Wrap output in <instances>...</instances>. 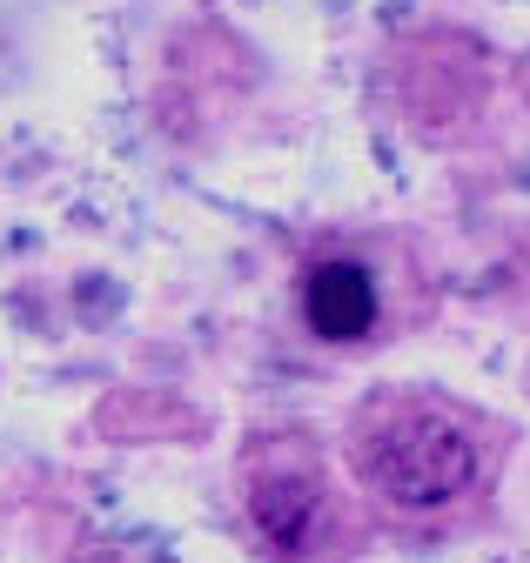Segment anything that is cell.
Here are the masks:
<instances>
[{
    "mask_svg": "<svg viewBox=\"0 0 530 563\" xmlns=\"http://www.w3.org/2000/svg\"><path fill=\"white\" fill-rule=\"evenodd\" d=\"M356 470L396 510H437L477 476V443L443 402H383L356 430Z\"/></svg>",
    "mask_w": 530,
    "mask_h": 563,
    "instance_id": "cell-1",
    "label": "cell"
},
{
    "mask_svg": "<svg viewBox=\"0 0 530 563\" xmlns=\"http://www.w3.org/2000/svg\"><path fill=\"white\" fill-rule=\"evenodd\" d=\"M302 316L322 342H356L376 322V282L356 262H322L302 282Z\"/></svg>",
    "mask_w": 530,
    "mask_h": 563,
    "instance_id": "cell-2",
    "label": "cell"
}]
</instances>
